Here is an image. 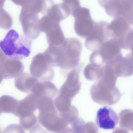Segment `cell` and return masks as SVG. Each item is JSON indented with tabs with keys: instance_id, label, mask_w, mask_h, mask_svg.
Here are the masks:
<instances>
[{
	"instance_id": "1",
	"label": "cell",
	"mask_w": 133,
	"mask_h": 133,
	"mask_svg": "<svg viewBox=\"0 0 133 133\" xmlns=\"http://www.w3.org/2000/svg\"><path fill=\"white\" fill-rule=\"evenodd\" d=\"M32 44L31 39L25 35L11 29L0 41V50L7 57L19 60L30 55Z\"/></svg>"
},
{
	"instance_id": "2",
	"label": "cell",
	"mask_w": 133,
	"mask_h": 133,
	"mask_svg": "<svg viewBox=\"0 0 133 133\" xmlns=\"http://www.w3.org/2000/svg\"><path fill=\"white\" fill-rule=\"evenodd\" d=\"M82 50V44L79 39L74 38L66 39L62 46L61 70L71 71L81 66L79 61Z\"/></svg>"
},
{
	"instance_id": "3",
	"label": "cell",
	"mask_w": 133,
	"mask_h": 133,
	"mask_svg": "<svg viewBox=\"0 0 133 133\" xmlns=\"http://www.w3.org/2000/svg\"><path fill=\"white\" fill-rule=\"evenodd\" d=\"M71 14L74 18L76 33L80 37L86 38L92 31L96 22L91 18L90 10L80 6L75 9Z\"/></svg>"
},
{
	"instance_id": "4",
	"label": "cell",
	"mask_w": 133,
	"mask_h": 133,
	"mask_svg": "<svg viewBox=\"0 0 133 133\" xmlns=\"http://www.w3.org/2000/svg\"><path fill=\"white\" fill-rule=\"evenodd\" d=\"M109 24L105 21L96 22L94 28L85 42V47L94 51L98 50L102 44L110 38L108 29Z\"/></svg>"
},
{
	"instance_id": "5",
	"label": "cell",
	"mask_w": 133,
	"mask_h": 133,
	"mask_svg": "<svg viewBox=\"0 0 133 133\" xmlns=\"http://www.w3.org/2000/svg\"><path fill=\"white\" fill-rule=\"evenodd\" d=\"M43 53L35 56L30 66L31 74L39 81H50L53 78L54 71Z\"/></svg>"
},
{
	"instance_id": "6",
	"label": "cell",
	"mask_w": 133,
	"mask_h": 133,
	"mask_svg": "<svg viewBox=\"0 0 133 133\" xmlns=\"http://www.w3.org/2000/svg\"><path fill=\"white\" fill-rule=\"evenodd\" d=\"M118 41L111 38L104 43L98 50L103 65H114L123 57Z\"/></svg>"
},
{
	"instance_id": "7",
	"label": "cell",
	"mask_w": 133,
	"mask_h": 133,
	"mask_svg": "<svg viewBox=\"0 0 133 133\" xmlns=\"http://www.w3.org/2000/svg\"><path fill=\"white\" fill-rule=\"evenodd\" d=\"M0 81L16 77L23 73L24 66L19 60L7 57L0 50Z\"/></svg>"
},
{
	"instance_id": "8",
	"label": "cell",
	"mask_w": 133,
	"mask_h": 133,
	"mask_svg": "<svg viewBox=\"0 0 133 133\" xmlns=\"http://www.w3.org/2000/svg\"><path fill=\"white\" fill-rule=\"evenodd\" d=\"M37 14L27 11L21 13L19 16L24 35L32 39L37 38L41 32L38 28L39 19Z\"/></svg>"
},
{
	"instance_id": "9",
	"label": "cell",
	"mask_w": 133,
	"mask_h": 133,
	"mask_svg": "<svg viewBox=\"0 0 133 133\" xmlns=\"http://www.w3.org/2000/svg\"><path fill=\"white\" fill-rule=\"evenodd\" d=\"M119 121L117 114L109 106H104L100 108L97 111L96 122L100 128L104 129H113Z\"/></svg>"
},
{
	"instance_id": "10",
	"label": "cell",
	"mask_w": 133,
	"mask_h": 133,
	"mask_svg": "<svg viewBox=\"0 0 133 133\" xmlns=\"http://www.w3.org/2000/svg\"><path fill=\"white\" fill-rule=\"evenodd\" d=\"M102 7L110 16L125 18L133 8L126 0H107Z\"/></svg>"
},
{
	"instance_id": "11",
	"label": "cell",
	"mask_w": 133,
	"mask_h": 133,
	"mask_svg": "<svg viewBox=\"0 0 133 133\" xmlns=\"http://www.w3.org/2000/svg\"><path fill=\"white\" fill-rule=\"evenodd\" d=\"M108 28L111 38L117 39L120 44L131 29L127 20L122 17L115 18L109 23Z\"/></svg>"
},
{
	"instance_id": "12",
	"label": "cell",
	"mask_w": 133,
	"mask_h": 133,
	"mask_svg": "<svg viewBox=\"0 0 133 133\" xmlns=\"http://www.w3.org/2000/svg\"><path fill=\"white\" fill-rule=\"evenodd\" d=\"M38 98L31 94L19 101L14 114L19 118L21 117L33 113L37 109Z\"/></svg>"
},
{
	"instance_id": "13",
	"label": "cell",
	"mask_w": 133,
	"mask_h": 133,
	"mask_svg": "<svg viewBox=\"0 0 133 133\" xmlns=\"http://www.w3.org/2000/svg\"><path fill=\"white\" fill-rule=\"evenodd\" d=\"M49 46H59L62 45L66 39L60 25L56 23L51 25L44 32Z\"/></svg>"
},
{
	"instance_id": "14",
	"label": "cell",
	"mask_w": 133,
	"mask_h": 133,
	"mask_svg": "<svg viewBox=\"0 0 133 133\" xmlns=\"http://www.w3.org/2000/svg\"><path fill=\"white\" fill-rule=\"evenodd\" d=\"M39 81L31 74L23 72L15 77L14 85L15 87L20 91L29 93L31 92L34 86Z\"/></svg>"
},
{
	"instance_id": "15",
	"label": "cell",
	"mask_w": 133,
	"mask_h": 133,
	"mask_svg": "<svg viewBox=\"0 0 133 133\" xmlns=\"http://www.w3.org/2000/svg\"><path fill=\"white\" fill-rule=\"evenodd\" d=\"M55 91L54 85L50 81H39L34 86L31 92L38 99L43 96H47L52 98Z\"/></svg>"
},
{
	"instance_id": "16",
	"label": "cell",
	"mask_w": 133,
	"mask_h": 133,
	"mask_svg": "<svg viewBox=\"0 0 133 133\" xmlns=\"http://www.w3.org/2000/svg\"><path fill=\"white\" fill-rule=\"evenodd\" d=\"M19 118V125L23 129L28 130L29 132H36V131L38 132V131H43L38 118L34 113L22 116Z\"/></svg>"
},
{
	"instance_id": "17",
	"label": "cell",
	"mask_w": 133,
	"mask_h": 133,
	"mask_svg": "<svg viewBox=\"0 0 133 133\" xmlns=\"http://www.w3.org/2000/svg\"><path fill=\"white\" fill-rule=\"evenodd\" d=\"M113 66L118 77H127L133 74V64L125 56L118 60Z\"/></svg>"
},
{
	"instance_id": "18",
	"label": "cell",
	"mask_w": 133,
	"mask_h": 133,
	"mask_svg": "<svg viewBox=\"0 0 133 133\" xmlns=\"http://www.w3.org/2000/svg\"><path fill=\"white\" fill-rule=\"evenodd\" d=\"M19 101L11 96L4 95L0 98V113L15 112Z\"/></svg>"
},
{
	"instance_id": "19",
	"label": "cell",
	"mask_w": 133,
	"mask_h": 133,
	"mask_svg": "<svg viewBox=\"0 0 133 133\" xmlns=\"http://www.w3.org/2000/svg\"><path fill=\"white\" fill-rule=\"evenodd\" d=\"M119 125L122 128L133 131V111L125 109L119 114Z\"/></svg>"
},
{
	"instance_id": "20",
	"label": "cell",
	"mask_w": 133,
	"mask_h": 133,
	"mask_svg": "<svg viewBox=\"0 0 133 133\" xmlns=\"http://www.w3.org/2000/svg\"><path fill=\"white\" fill-rule=\"evenodd\" d=\"M51 98L47 96H43L38 99L37 109L39 113L54 112V106Z\"/></svg>"
},
{
	"instance_id": "21",
	"label": "cell",
	"mask_w": 133,
	"mask_h": 133,
	"mask_svg": "<svg viewBox=\"0 0 133 133\" xmlns=\"http://www.w3.org/2000/svg\"><path fill=\"white\" fill-rule=\"evenodd\" d=\"M104 66V65L90 62L84 69V74L87 77L92 75H102L103 72Z\"/></svg>"
},
{
	"instance_id": "22",
	"label": "cell",
	"mask_w": 133,
	"mask_h": 133,
	"mask_svg": "<svg viewBox=\"0 0 133 133\" xmlns=\"http://www.w3.org/2000/svg\"><path fill=\"white\" fill-rule=\"evenodd\" d=\"M133 44V28H131L120 43L122 48L130 50Z\"/></svg>"
},
{
	"instance_id": "23",
	"label": "cell",
	"mask_w": 133,
	"mask_h": 133,
	"mask_svg": "<svg viewBox=\"0 0 133 133\" xmlns=\"http://www.w3.org/2000/svg\"><path fill=\"white\" fill-rule=\"evenodd\" d=\"M63 3L70 11L71 14L76 9L80 6V0H62Z\"/></svg>"
},
{
	"instance_id": "24",
	"label": "cell",
	"mask_w": 133,
	"mask_h": 133,
	"mask_svg": "<svg viewBox=\"0 0 133 133\" xmlns=\"http://www.w3.org/2000/svg\"><path fill=\"white\" fill-rule=\"evenodd\" d=\"M12 131H17L19 132H25L24 129L20 125L15 124L9 125L3 131L4 132H11Z\"/></svg>"
},
{
	"instance_id": "25",
	"label": "cell",
	"mask_w": 133,
	"mask_h": 133,
	"mask_svg": "<svg viewBox=\"0 0 133 133\" xmlns=\"http://www.w3.org/2000/svg\"><path fill=\"white\" fill-rule=\"evenodd\" d=\"M16 4L22 7L30 4L34 0H11Z\"/></svg>"
},
{
	"instance_id": "26",
	"label": "cell",
	"mask_w": 133,
	"mask_h": 133,
	"mask_svg": "<svg viewBox=\"0 0 133 133\" xmlns=\"http://www.w3.org/2000/svg\"><path fill=\"white\" fill-rule=\"evenodd\" d=\"M130 25H133V8L126 18Z\"/></svg>"
},
{
	"instance_id": "27",
	"label": "cell",
	"mask_w": 133,
	"mask_h": 133,
	"mask_svg": "<svg viewBox=\"0 0 133 133\" xmlns=\"http://www.w3.org/2000/svg\"><path fill=\"white\" fill-rule=\"evenodd\" d=\"M130 50L131 52L127 54L125 56L129 59L133 64V44L131 46Z\"/></svg>"
},
{
	"instance_id": "28",
	"label": "cell",
	"mask_w": 133,
	"mask_h": 133,
	"mask_svg": "<svg viewBox=\"0 0 133 133\" xmlns=\"http://www.w3.org/2000/svg\"><path fill=\"white\" fill-rule=\"evenodd\" d=\"M129 4L133 8V0H126Z\"/></svg>"
}]
</instances>
